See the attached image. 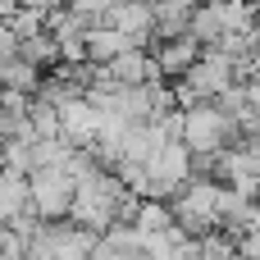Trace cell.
<instances>
[{
    "mask_svg": "<svg viewBox=\"0 0 260 260\" xmlns=\"http://www.w3.org/2000/svg\"><path fill=\"white\" fill-rule=\"evenodd\" d=\"M133 46V37L128 32H119L114 23H101V27H87V55L96 59V64H110L114 55H123Z\"/></svg>",
    "mask_w": 260,
    "mask_h": 260,
    "instance_id": "cell-10",
    "label": "cell"
},
{
    "mask_svg": "<svg viewBox=\"0 0 260 260\" xmlns=\"http://www.w3.org/2000/svg\"><path fill=\"white\" fill-rule=\"evenodd\" d=\"M151 260H201V247H197V238H183V242H174L169 251H160Z\"/></svg>",
    "mask_w": 260,
    "mask_h": 260,
    "instance_id": "cell-19",
    "label": "cell"
},
{
    "mask_svg": "<svg viewBox=\"0 0 260 260\" xmlns=\"http://www.w3.org/2000/svg\"><path fill=\"white\" fill-rule=\"evenodd\" d=\"M18 55L46 73V69H55V64H59V37H55L50 27H46V32H32V37H23V41H18Z\"/></svg>",
    "mask_w": 260,
    "mask_h": 260,
    "instance_id": "cell-12",
    "label": "cell"
},
{
    "mask_svg": "<svg viewBox=\"0 0 260 260\" xmlns=\"http://www.w3.org/2000/svg\"><path fill=\"white\" fill-rule=\"evenodd\" d=\"M151 9H155V37L165 41V37H183L187 32V23H192V0H151Z\"/></svg>",
    "mask_w": 260,
    "mask_h": 260,
    "instance_id": "cell-11",
    "label": "cell"
},
{
    "mask_svg": "<svg viewBox=\"0 0 260 260\" xmlns=\"http://www.w3.org/2000/svg\"><path fill=\"white\" fill-rule=\"evenodd\" d=\"M183 142L192 155H215L229 142H238V123L215 105V101H197L183 110Z\"/></svg>",
    "mask_w": 260,
    "mask_h": 260,
    "instance_id": "cell-3",
    "label": "cell"
},
{
    "mask_svg": "<svg viewBox=\"0 0 260 260\" xmlns=\"http://www.w3.org/2000/svg\"><path fill=\"white\" fill-rule=\"evenodd\" d=\"M0 169L32 174V169H37V160H32V142H27V137H9V142H0Z\"/></svg>",
    "mask_w": 260,
    "mask_h": 260,
    "instance_id": "cell-16",
    "label": "cell"
},
{
    "mask_svg": "<svg viewBox=\"0 0 260 260\" xmlns=\"http://www.w3.org/2000/svg\"><path fill=\"white\" fill-rule=\"evenodd\" d=\"M187 32H192L201 46H215V41L224 37V18H219V5H215V0H201V5L192 9V23H187Z\"/></svg>",
    "mask_w": 260,
    "mask_h": 260,
    "instance_id": "cell-14",
    "label": "cell"
},
{
    "mask_svg": "<svg viewBox=\"0 0 260 260\" xmlns=\"http://www.w3.org/2000/svg\"><path fill=\"white\" fill-rule=\"evenodd\" d=\"M183 78L197 87V96H201V101H215L224 87H233V82H238V59H229L219 46H206V50H201V59H197Z\"/></svg>",
    "mask_w": 260,
    "mask_h": 260,
    "instance_id": "cell-6",
    "label": "cell"
},
{
    "mask_svg": "<svg viewBox=\"0 0 260 260\" xmlns=\"http://www.w3.org/2000/svg\"><path fill=\"white\" fill-rule=\"evenodd\" d=\"M9 27H14V37L23 41V37H32V32H46V9H37V5H18L14 9V18H9Z\"/></svg>",
    "mask_w": 260,
    "mask_h": 260,
    "instance_id": "cell-17",
    "label": "cell"
},
{
    "mask_svg": "<svg viewBox=\"0 0 260 260\" xmlns=\"http://www.w3.org/2000/svg\"><path fill=\"white\" fill-rule=\"evenodd\" d=\"M169 206H174V219H178L192 238L219 229V178L192 174V178L169 197Z\"/></svg>",
    "mask_w": 260,
    "mask_h": 260,
    "instance_id": "cell-2",
    "label": "cell"
},
{
    "mask_svg": "<svg viewBox=\"0 0 260 260\" xmlns=\"http://www.w3.org/2000/svg\"><path fill=\"white\" fill-rule=\"evenodd\" d=\"M233 242H238V256L242 260H260V229H242Z\"/></svg>",
    "mask_w": 260,
    "mask_h": 260,
    "instance_id": "cell-20",
    "label": "cell"
},
{
    "mask_svg": "<svg viewBox=\"0 0 260 260\" xmlns=\"http://www.w3.org/2000/svg\"><path fill=\"white\" fill-rule=\"evenodd\" d=\"M201 41L192 37V32H183V37H165L160 46H155V59H160V69H165V78H183L197 59H201Z\"/></svg>",
    "mask_w": 260,
    "mask_h": 260,
    "instance_id": "cell-9",
    "label": "cell"
},
{
    "mask_svg": "<svg viewBox=\"0 0 260 260\" xmlns=\"http://www.w3.org/2000/svg\"><path fill=\"white\" fill-rule=\"evenodd\" d=\"M146 174H151V197H174L187 178H192V151H187V142H165V146H155L151 151V160H146Z\"/></svg>",
    "mask_w": 260,
    "mask_h": 260,
    "instance_id": "cell-5",
    "label": "cell"
},
{
    "mask_svg": "<svg viewBox=\"0 0 260 260\" xmlns=\"http://www.w3.org/2000/svg\"><path fill=\"white\" fill-rule=\"evenodd\" d=\"M32 183V210L41 219H69L73 210V192H78V178L59 165H46V169H32L27 174Z\"/></svg>",
    "mask_w": 260,
    "mask_h": 260,
    "instance_id": "cell-4",
    "label": "cell"
},
{
    "mask_svg": "<svg viewBox=\"0 0 260 260\" xmlns=\"http://www.w3.org/2000/svg\"><path fill=\"white\" fill-rule=\"evenodd\" d=\"M247 69H251V78H260V37H256V46H251V55H247Z\"/></svg>",
    "mask_w": 260,
    "mask_h": 260,
    "instance_id": "cell-21",
    "label": "cell"
},
{
    "mask_svg": "<svg viewBox=\"0 0 260 260\" xmlns=\"http://www.w3.org/2000/svg\"><path fill=\"white\" fill-rule=\"evenodd\" d=\"M69 9L87 23V27H101V23H110V9H114V0H69Z\"/></svg>",
    "mask_w": 260,
    "mask_h": 260,
    "instance_id": "cell-18",
    "label": "cell"
},
{
    "mask_svg": "<svg viewBox=\"0 0 260 260\" xmlns=\"http://www.w3.org/2000/svg\"><path fill=\"white\" fill-rule=\"evenodd\" d=\"M110 23H114L119 32H128L133 46H146V50H151V41H160V37H155V9H151V0H114Z\"/></svg>",
    "mask_w": 260,
    "mask_h": 260,
    "instance_id": "cell-8",
    "label": "cell"
},
{
    "mask_svg": "<svg viewBox=\"0 0 260 260\" xmlns=\"http://www.w3.org/2000/svg\"><path fill=\"white\" fill-rule=\"evenodd\" d=\"M59 119H64V142H73V146H96L101 142V110H96V101L73 96V101L59 105Z\"/></svg>",
    "mask_w": 260,
    "mask_h": 260,
    "instance_id": "cell-7",
    "label": "cell"
},
{
    "mask_svg": "<svg viewBox=\"0 0 260 260\" xmlns=\"http://www.w3.org/2000/svg\"><path fill=\"white\" fill-rule=\"evenodd\" d=\"M133 224H137L142 233H169L178 219H174V206H169L165 197H142V206H137Z\"/></svg>",
    "mask_w": 260,
    "mask_h": 260,
    "instance_id": "cell-13",
    "label": "cell"
},
{
    "mask_svg": "<svg viewBox=\"0 0 260 260\" xmlns=\"http://www.w3.org/2000/svg\"><path fill=\"white\" fill-rule=\"evenodd\" d=\"M37 82H41V69H37V64H27L23 55H14V59H5V64H0V87H14V91L37 96Z\"/></svg>",
    "mask_w": 260,
    "mask_h": 260,
    "instance_id": "cell-15",
    "label": "cell"
},
{
    "mask_svg": "<svg viewBox=\"0 0 260 260\" xmlns=\"http://www.w3.org/2000/svg\"><path fill=\"white\" fill-rule=\"evenodd\" d=\"M123 178L114 169H96L91 178H78V192H73V210L69 219L91 229V233H105L114 219H119V197H123Z\"/></svg>",
    "mask_w": 260,
    "mask_h": 260,
    "instance_id": "cell-1",
    "label": "cell"
}]
</instances>
